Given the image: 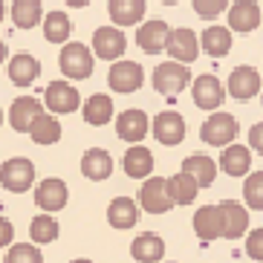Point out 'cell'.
Here are the masks:
<instances>
[{
    "label": "cell",
    "mask_w": 263,
    "mask_h": 263,
    "mask_svg": "<svg viewBox=\"0 0 263 263\" xmlns=\"http://www.w3.org/2000/svg\"><path fill=\"white\" fill-rule=\"evenodd\" d=\"M249 229V214L246 209L234 200L217 202V205H202L197 214H194V232L202 243H211V240H240Z\"/></svg>",
    "instance_id": "obj_1"
},
{
    "label": "cell",
    "mask_w": 263,
    "mask_h": 263,
    "mask_svg": "<svg viewBox=\"0 0 263 263\" xmlns=\"http://www.w3.org/2000/svg\"><path fill=\"white\" fill-rule=\"evenodd\" d=\"M58 67H61V72L67 78L81 81V78L93 76L96 58H93V52H90L81 41H70V44H64L61 55H58Z\"/></svg>",
    "instance_id": "obj_2"
},
{
    "label": "cell",
    "mask_w": 263,
    "mask_h": 263,
    "mask_svg": "<svg viewBox=\"0 0 263 263\" xmlns=\"http://www.w3.org/2000/svg\"><path fill=\"white\" fill-rule=\"evenodd\" d=\"M188 81H191V70H188L182 61H165L159 64L154 70V90L156 93L168 96V99H174V96H179L182 90L188 87Z\"/></svg>",
    "instance_id": "obj_3"
},
{
    "label": "cell",
    "mask_w": 263,
    "mask_h": 263,
    "mask_svg": "<svg viewBox=\"0 0 263 263\" xmlns=\"http://www.w3.org/2000/svg\"><path fill=\"white\" fill-rule=\"evenodd\" d=\"M35 182V165L26 156H15L0 165V185L12 194H24Z\"/></svg>",
    "instance_id": "obj_4"
},
{
    "label": "cell",
    "mask_w": 263,
    "mask_h": 263,
    "mask_svg": "<svg viewBox=\"0 0 263 263\" xmlns=\"http://www.w3.org/2000/svg\"><path fill=\"white\" fill-rule=\"evenodd\" d=\"M237 133H240L237 119L229 116V113H214V116L200 127V139L205 142V145L226 147V145H232V142L237 139Z\"/></svg>",
    "instance_id": "obj_5"
},
{
    "label": "cell",
    "mask_w": 263,
    "mask_h": 263,
    "mask_svg": "<svg viewBox=\"0 0 263 263\" xmlns=\"http://www.w3.org/2000/svg\"><path fill=\"white\" fill-rule=\"evenodd\" d=\"M139 202L147 214H165V211H171L177 205L174 197H171V191H168V179H162V177L145 179V185L139 191Z\"/></svg>",
    "instance_id": "obj_6"
},
{
    "label": "cell",
    "mask_w": 263,
    "mask_h": 263,
    "mask_svg": "<svg viewBox=\"0 0 263 263\" xmlns=\"http://www.w3.org/2000/svg\"><path fill=\"white\" fill-rule=\"evenodd\" d=\"M142 81H145L142 64H133V61H116L107 72V84L116 93H136L142 87Z\"/></svg>",
    "instance_id": "obj_7"
},
{
    "label": "cell",
    "mask_w": 263,
    "mask_h": 263,
    "mask_svg": "<svg viewBox=\"0 0 263 263\" xmlns=\"http://www.w3.org/2000/svg\"><path fill=\"white\" fill-rule=\"evenodd\" d=\"M127 49V38L116 26H99L93 35V52L104 61H119Z\"/></svg>",
    "instance_id": "obj_8"
},
{
    "label": "cell",
    "mask_w": 263,
    "mask_h": 263,
    "mask_svg": "<svg viewBox=\"0 0 263 263\" xmlns=\"http://www.w3.org/2000/svg\"><path fill=\"white\" fill-rule=\"evenodd\" d=\"M165 52H168V58H174V61H182V64L197 61V52H200L197 32L185 29V26H182V29H171Z\"/></svg>",
    "instance_id": "obj_9"
},
{
    "label": "cell",
    "mask_w": 263,
    "mask_h": 263,
    "mask_svg": "<svg viewBox=\"0 0 263 263\" xmlns=\"http://www.w3.org/2000/svg\"><path fill=\"white\" fill-rule=\"evenodd\" d=\"M44 104H47L52 113H76L78 104H81V96L72 84L67 81H52L44 93Z\"/></svg>",
    "instance_id": "obj_10"
},
{
    "label": "cell",
    "mask_w": 263,
    "mask_h": 263,
    "mask_svg": "<svg viewBox=\"0 0 263 263\" xmlns=\"http://www.w3.org/2000/svg\"><path fill=\"white\" fill-rule=\"evenodd\" d=\"M191 96H194V104L200 110H217L223 104V84L217 76H200L191 87Z\"/></svg>",
    "instance_id": "obj_11"
},
{
    "label": "cell",
    "mask_w": 263,
    "mask_h": 263,
    "mask_svg": "<svg viewBox=\"0 0 263 263\" xmlns=\"http://www.w3.org/2000/svg\"><path fill=\"white\" fill-rule=\"evenodd\" d=\"M168 24L165 21H147V24L139 26V32H136V44H139L142 52L147 55H159L165 47H168Z\"/></svg>",
    "instance_id": "obj_12"
},
{
    "label": "cell",
    "mask_w": 263,
    "mask_h": 263,
    "mask_svg": "<svg viewBox=\"0 0 263 263\" xmlns=\"http://www.w3.org/2000/svg\"><path fill=\"white\" fill-rule=\"evenodd\" d=\"M44 113V104H41L35 96H21V99L12 101V110H9V122L17 133H29L32 122Z\"/></svg>",
    "instance_id": "obj_13"
},
{
    "label": "cell",
    "mask_w": 263,
    "mask_h": 263,
    "mask_svg": "<svg viewBox=\"0 0 263 263\" xmlns=\"http://www.w3.org/2000/svg\"><path fill=\"white\" fill-rule=\"evenodd\" d=\"M154 136L162 145H179V142L185 139V119L179 116V113H174V110L159 113L154 119Z\"/></svg>",
    "instance_id": "obj_14"
},
{
    "label": "cell",
    "mask_w": 263,
    "mask_h": 263,
    "mask_svg": "<svg viewBox=\"0 0 263 263\" xmlns=\"http://www.w3.org/2000/svg\"><path fill=\"white\" fill-rule=\"evenodd\" d=\"M67 194L70 191L64 185V179L49 177V179H41V185L35 188V202L44 211H61L67 205Z\"/></svg>",
    "instance_id": "obj_15"
},
{
    "label": "cell",
    "mask_w": 263,
    "mask_h": 263,
    "mask_svg": "<svg viewBox=\"0 0 263 263\" xmlns=\"http://www.w3.org/2000/svg\"><path fill=\"white\" fill-rule=\"evenodd\" d=\"M147 127H151V122H147V113L145 110H124L122 116L116 119V133L119 139L124 142H142L147 136Z\"/></svg>",
    "instance_id": "obj_16"
},
{
    "label": "cell",
    "mask_w": 263,
    "mask_h": 263,
    "mask_svg": "<svg viewBox=\"0 0 263 263\" xmlns=\"http://www.w3.org/2000/svg\"><path fill=\"white\" fill-rule=\"evenodd\" d=\"M229 26L234 32H255L260 26V6L255 0H237L229 9Z\"/></svg>",
    "instance_id": "obj_17"
},
{
    "label": "cell",
    "mask_w": 263,
    "mask_h": 263,
    "mask_svg": "<svg viewBox=\"0 0 263 263\" xmlns=\"http://www.w3.org/2000/svg\"><path fill=\"white\" fill-rule=\"evenodd\" d=\"M257 93H260V76H257V70H252V67H237L229 76V96L232 99L246 101Z\"/></svg>",
    "instance_id": "obj_18"
},
{
    "label": "cell",
    "mask_w": 263,
    "mask_h": 263,
    "mask_svg": "<svg viewBox=\"0 0 263 263\" xmlns=\"http://www.w3.org/2000/svg\"><path fill=\"white\" fill-rule=\"evenodd\" d=\"M130 255H133V260H139V263H156V260H162L165 240L159 237V234H154V232H145V234H139V237L130 243Z\"/></svg>",
    "instance_id": "obj_19"
},
{
    "label": "cell",
    "mask_w": 263,
    "mask_h": 263,
    "mask_svg": "<svg viewBox=\"0 0 263 263\" xmlns=\"http://www.w3.org/2000/svg\"><path fill=\"white\" fill-rule=\"evenodd\" d=\"M81 174L87 179H93V182H101V179H107L113 174V156L107 151H101V147H93V151H87L84 159H81Z\"/></svg>",
    "instance_id": "obj_20"
},
{
    "label": "cell",
    "mask_w": 263,
    "mask_h": 263,
    "mask_svg": "<svg viewBox=\"0 0 263 263\" xmlns=\"http://www.w3.org/2000/svg\"><path fill=\"white\" fill-rule=\"evenodd\" d=\"M107 12L116 21V26H133L145 17V0H107Z\"/></svg>",
    "instance_id": "obj_21"
},
{
    "label": "cell",
    "mask_w": 263,
    "mask_h": 263,
    "mask_svg": "<svg viewBox=\"0 0 263 263\" xmlns=\"http://www.w3.org/2000/svg\"><path fill=\"white\" fill-rule=\"evenodd\" d=\"M107 223L113 229H133L139 223V205L130 197H116L107 209Z\"/></svg>",
    "instance_id": "obj_22"
},
{
    "label": "cell",
    "mask_w": 263,
    "mask_h": 263,
    "mask_svg": "<svg viewBox=\"0 0 263 263\" xmlns=\"http://www.w3.org/2000/svg\"><path fill=\"white\" fill-rule=\"evenodd\" d=\"M124 174L130 179H147L154 171V154L142 145H130V151L124 154Z\"/></svg>",
    "instance_id": "obj_23"
},
{
    "label": "cell",
    "mask_w": 263,
    "mask_h": 263,
    "mask_svg": "<svg viewBox=\"0 0 263 263\" xmlns=\"http://www.w3.org/2000/svg\"><path fill=\"white\" fill-rule=\"evenodd\" d=\"M38 76H41V64H38V58H32V55L21 52L9 61V78H12L15 87H29Z\"/></svg>",
    "instance_id": "obj_24"
},
{
    "label": "cell",
    "mask_w": 263,
    "mask_h": 263,
    "mask_svg": "<svg viewBox=\"0 0 263 263\" xmlns=\"http://www.w3.org/2000/svg\"><path fill=\"white\" fill-rule=\"evenodd\" d=\"M249 165H252V151L246 145H226V151L220 154V168L229 177H243V174H249Z\"/></svg>",
    "instance_id": "obj_25"
},
{
    "label": "cell",
    "mask_w": 263,
    "mask_h": 263,
    "mask_svg": "<svg viewBox=\"0 0 263 263\" xmlns=\"http://www.w3.org/2000/svg\"><path fill=\"white\" fill-rule=\"evenodd\" d=\"M168 191H171V197H174L177 205H191V202L197 200L200 182H197L188 171H182V174H174V177L168 179Z\"/></svg>",
    "instance_id": "obj_26"
},
{
    "label": "cell",
    "mask_w": 263,
    "mask_h": 263,
    "mask_svg": "<svg viewBox=\"0 0 263 263\" xmlns=\"http://www.w3.org/2000/svg\"><path fill=\"white\" fill-rule=\"evenodd\" d=\"M113 119V99L104 93H96L87 99L84 104V122L93 124V127H101V124H107Z\"/></svg>",
    "instance_id": "obj_27"
},
{
    "label": "cell",
    "mask_w": 263,
    "mask_h": 263,
    "mask_svg": "<svg viewBox=\"0 0 263 263\" xmlns=\"http://www.w3.org/2000/svg\"><path fill=\"white\" fill-rule=\"evenodd\" d=\"M232 49V32L226 26H209L202 32V52L211 58H223Z\"/></svg>",
    "instance_id": "obj_28"
},
{
    "label": "cell",
    "mask_w": 263,
    "mask_h": 263,
    "mask_svg": "<svg viewBox=\"0 0 263 263\" xmlns=\"http://www.w3.org/2000/svg\"><path fill=\"white\" fill-rule=\"evenodd\" d=\"M29 136L35 145H55V142L61 139V124L55 116H47V113H41L29 127Z\"/></svg>",
    "instance_id": "obj_29"
},
{
    "label": "cell",
    "mask_w": 263,
    "mask_h": 263,
    "mask_svg": "<svg viewBox=\"0 0 263 263\" xmlns=\"http://www.w3.org/2000/svg\"><path fill=\"white\" fill-rule=\"evenodd\" d=\"M41 0H15L12 3V21L17 29H35L41 24Z\"/></svg>",
    "instance_id": "obj_30"
},
{
    "label": "cell",
    "mask_w": 263,
    "mask_h": 263,
    "mask_svg": "<svg viewBox=\"0 0 263 263\" xmlns=\"http://www.w3.org/2000/svg\"><path fill=\"white\" fill-rule=\"evenodd\" d=\"M182 171H188V174L200 182V188H209L211 182H214V177H217L214 159H209V156H202V154L188 156L185 162H182Z\"/></svg>",
    "instance_id": "obj_31"
},
{
    "label": "cell",
    "mask_w": 263,
    "mask_h": 263,
    "mask_svg": "<svg viewBox=\"0 0 263 263\" xmlns=\"http://www.w3.org/2000/svg\"><path fill=\"white\" fill-rule=\"evenodd\" d=\"M44 35H47L49 44H64V41H70L72 35V24L67 12H49L44 17Z\"/></svg>",
    "instance_id": "obj_32"
},
{
    "label": "cell",
    "mask_w": 263,
    "mask_h": 263,
    "mask_svg": "<svg viewBox=\"0 0 263 263\" xmlns=\"http://www.w3.org/2000/svg\"><path fill=\"white\" fill-rule=\"evenodd\" d=\"M29 237H32V243H41V246L44 243H52L58 237V223L49 214H38L29 223Z\"/></svg>",
    "instance_id": "obj_33"
},
{
    "label": "cell",
    "mask_w": 263,
    "mask_h": 263,
    "mask_svg": "<svg viewBox=\"0 0 263 263\" xmlns=\"http://www.w3.org/2000/svg\"><path fill=\"white\" fill-rule=\"evenodd\" d=\"M243 197H246V205L255 211H263V171L257 174H249V179L243 182Z\"/></svg>",
    "instance_id": "obj_34"
},
{
    "label": "cell",
    "mask_w": 263,
    "mask_h": 263,
    "mask_svg": "<svg viewBox=\"0 0 263 263\" xmlns=\"http://www.w3.org/2000/svg\"><path fill=\"white\" fill-rule=\"evenodd\" d=\"M6 263H44V257H41V249L32 243H15L6 252Z\"/></svg>",
    "instance_id": "obj_35"
},
{
    "label": "cell",
    "mask_w": 263,
    "mask_h": 263,
    "mask_svg": "<svg viewBox=\"0 0 263 263\" xmlns=\"http://www.w3.org/2000/svg\"><path fill=\"white\" fill-rule=\"evenodd\" d=\"M194 3V12L205 21H214L217 15H223L226 6H229V0H191Z\"/></svg>",
    "instance_id": "obj_36"
},
{
    "label": "cell",
    "mask_w": 263,
    "mask_h": 263,
    "mask_svg": "<svg viewBox=\"0 0 263 263\" xmlns=\"http://www.w3.org/2000/svg\"><path fill=\"white\" fill-rule=\"evenodd\" d=\"M246 255L263 263V229H252L246 237Z\"/></svg>",
    "instance_id": "obj_37"
},
{
    "label": "cell",
    "mask_w": 263,
    "mask_h": 263,
    "mask_svg": "<svg viewBox=\"0 0 263 263\" xmlns=\"http://www.w3.org/2000/svg\"><path fill=\"white\" fill-rule=\"evenodd\" d=\"M12 240H15V226L9 223L6 217H0V249L9 246Z\"/></svg>",
    "instance_id": "obj_38"
},
{
    "label": "cell",
    "mask_w": 263,
    "mask_h": 263,
    "mask_svg": "<svg viewBox=\"0 0 263 263\" xmlns=\"http://www.w3.org/2000/svg\"><path fill=\"white\" fill-rule=\"evenodd\" d=\"M249 145H252V151L263 154V122H260V124H255V127L249 130Z\"/></svg>",
    "instance_id": "obj_39"
},
{
    "label": "cell",
    "mask_w": 263,
    "mask_h": 263,
    "mask_svg": "<svg viewBox=\"0 0 263 263\" xmlns=\"http://www.w3.org/2000/svg\"><path fill=\"white\" fill-rule=\"evenodd\" d=\"M64 3H67V6H72V9H81V6H87L90 0H64Z\"/></svg>",
    "instance_id": "obj_40"
},
{
    "label": "cell",
    "mask_w": 263,
    "mask_h": 263,
    "mask_svg": "<svg viewBox=\"0 0 263 263\" xmlns=\"http://www.w3.org/2000/svg\"><path fill=\"white\" fill-rule=\"evenodd\" d=\"M3 58H6V44L0 41V64H3Z\"/></svg>",
    "instance_id": "obj_41"
},
{
    "label": "cell",
    "mask_w": 263,
    "mask_h": 263,
    "mask_svg": "<svg viewBox=\"0 0 263 263\" xmlns=\"http://www.w3.org/2000/svg\"><path fill=\"white\" fill-rule=\"evenodd\" d=\"M72 263H93V260H87V257H78V260H72Z\"/></svg>",
    "instance_id": "obj_42"
},
{
    "label": "cell",
    "mask_w": 263,
    "mask_h": 263,
    "mask_svg": "<svg viewBox=\"0 0 263 263\" xmlns=\"http://www.w3.org/2000/svg\"><path fill=\"white\" fill-rule=\"evenodd\" d=\"M0 21H3V0H0Z\"/></svg>",
    "instance_id": "obj_43"
},
{
    "label": "cell",
    "mask_w": 263,
    "mask_h": 263,
    "mask_svg": "<svg viewBox=\"0 0 263 263\" xmlns=\"http://www.w3.org/2000/svg\"><path fill=\"white\" fill-rule=\"evenodd\" d=\"M162 3H179V0H162Z\"/></svg>",
    "instance_id": "obj_44"
},
{
    "label": "cell",
    "mask_w": 263,
    "mask_h": 263,
    "mask_svg": "<svg viewBox=\"0 0 263 263\" xmlns=\"http://www.w3.org/2000/svg\"><path fill=\"white\" fill-rule=\"evenodd\" d=\"M0 122H3V110H0Z\"/></svg>",
    "instance_id": "obj_45"
}]
</instances>
